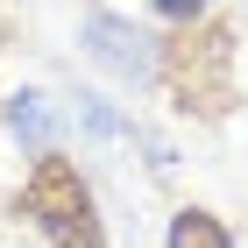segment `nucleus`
<instances>
[{
	"label": "nucleus",
	"mask_w": 248,
	"mask_h": 248,
	"mask_svg": "<svg viewBox=\"0 0 248 248\" xmlns=\"http://www.w3.org/2000/svg\"><path fill=\"white\" fill-rule=\"evenodd\" d=\"M170 248H234V234L220 227L206 206H185V213L170 220Z\"/></svg>",
	"instance_id": "4"
},
{
	"label": "nucleus",
	"mask_w": 248,
	"mask_h": 248,
	"mask_svg": "<svg viewBox=\"0 0 248 248\" xmlns=\"http://www.w3.org/2000/svg\"><path fill=\"white\" fill-rule=\"evenodd\" d=\"M213 0H156V15L163 21H191V15H206Z\"/></svg>",
	"instance_id": "6"
},
{
	"label": "nucleus",
	"mask_w": 248,
	"mask_h": 248,
	"mask_svg": "<svg viewBox=\"0 0 248 248\" xmlns=\"http://www.w3.org/2000/svg\"><path fill=\"white\" fill-rule=\"evenodd\" d=\"M7 135H15L21 149H50V142H57V114H50V99L21 85V93L7 99Z\"/></svg>",
	"instance_id": "3"
},
{
	"label": "nucleus",
	"mask_w": 248,
	"mask_h": 248,
	"mask_svg": "<svg viewBox=\"0 0 248 248\" xmlns=\"http://www.w3.org/2000/svg\"><path fill=\"white\" fill-rule=\"evenodd\" d=\"M78 121H85L99 142H121V135H128V121H121V114H114V107H107L99 93H78Z\"/></svg>",
	"instance_id": "5"
},
{
	"label": "nucleus",
	"mask_w": 248,
	"mask_h": 248,
	"mask_svg": "<svg viewBox=\"0 0 248 248\" xmlns=\"http://www.w3.org/2000/svg\"><path fill=\"white\" fill-rule=\"evenodd\" d=\"M21 213H29V227L50 248H107L99 213H93V191H85V177H78L64 156H43L36 163V177L21 191Z\"/></svg>",
	"instance_id": "1"
},
{
	"label": "nucleus",
	"mask_w": 248,
	"mask_h": 248,
	"mask_svg": "<svg viewBox=\"0 0 248 248\" xmlns=\"http://www.w3.org/2000/svg\"><path fill=\"white\" fill-rule=\"evenodd\" d=\"M78 43H85V57H99L107 71H121V78H149L156 71V43L142 36L135 21H121V15H85Z\"/></svg>",
	"instance_id": "2"
}]
</instances>
